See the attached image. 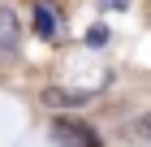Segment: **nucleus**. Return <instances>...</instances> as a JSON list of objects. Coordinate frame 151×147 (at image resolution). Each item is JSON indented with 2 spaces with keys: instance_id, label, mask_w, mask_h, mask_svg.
Listing matches in <instances>:
<instances>
[{
  "instance_id": "nucleus-1",
  "label": "nucleus",
  "mask_w": 151,
  "mask_h": 147,
  "mask_svg": "<svg viewBox=\"0 0 151 147\" xmlns=\"http://www.w3.org/2000/svg\"><path fill=\"white\" fill-rule=\"evenodd\" d=\"M52 138L60 147H99L95 134H91V125H78V121H56L52 125Z\"/></svg>"
},
{
  "instance_id": "nucleus-2",
  "label": "nucleus",
  "mask_w": 151,
  "mask_h": 147,
  "mask_svg": "<svg viewBox=\"0 0 151 147\" xmlns=\"http://www.w3.org/2000/svg\"><path fill=\"white\" fill-rule=\"evenodd\" d=\"M0 52H4V56L17 52V13L4 9V4H0Z\"/></svg>"
},
{
  "instance_id": "nucleus-3",
  "label": "nucleus",
  "mask_w": 151,
  "mask_h": 147,
  "mask_svg": "<svg viewBox=\"0 0 151 147\" xmlns=\"http://www.w3.org/2000/svg\"><path fill=\"white\" fill-rule=\"evenodd\" d=\"M86 100H91L86 91H60V87L43 91V104H52V108H78V104H86Z\"/></svg>"
},
{
  "instance_id": "nucleus-4",
  "label": "nucleus",
  "mask_w": 151,
  "mask_h": 147,
  "mask_svg": "<svg viewBox=\"0 0 151 147\" xmlns=\"http://www.w3.org/2000/svg\"><path fill=\"white\" fill-rule=\"evenodd\" d=\"M35 30L43 35V39H56V13H47L43 4L35 9Z\"/></svg>"
},
{
  "instance_id": "nucleus-5",
  "label": "nucleus",
  "mask_w": 151,
  "mask_h": 147,
  "mask_svg": "<svg viewBox=\"0 0 151 147\" xmlns=\"http://www.w3.org/2000/svg\"><path fill=\"white\" fill-rule=\"evenodd\" d=\"M129 134L138 138V143H151V113H142V117H138V121L129 125Z\"/></svg>"
}]
</instances>
